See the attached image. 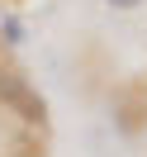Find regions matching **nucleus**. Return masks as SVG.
I'll return each instance as SVG.
<instances>
[{
	"label": "nucleus",
	"mask_w": 147,
	"mask_h": 157,
	"mask_svg": "<svg viewBox=\"0 0 147 157\" xmlns=\"http://www.w3.org/2000/svg\"><path fill=\"white\" fill-rule=\"evenodd\" d=\"M0 105H10L19 119H29V124H43V114H48V105H43V95L29 86V81L19 76V71H0Z\"/></svg>",
	"instance_id": "f257e3e1"
},
{
	"label": "nucleus",
	"mask_w": 147,
	"mask_h": 157,
	"mask_svg": "<svg viewBox=\"0 0 147 157\" xmlns=\"http://www.w3.org/2000/svg\"><path fill=\"white\" fill-rule=\"evenodd\" d=\"M114 119H119L123 133H142V124H147V86H128L114 100Z\"/></svg>",
	"instance_id": "f03ea898"
},
{
	"label": "nucleus",
	"mask_w": 147,
	"mask_h": 157,
	"mask_svg": "<svg viewBox=\"0 0 147 157\" xmlns=\"http://www.w3.org/2000/svg\"><path fill=\"white\" fill-rule=\"evenodd\" d=\"M109 10H138V5H142V0H105Z\"/></svg>",
	"instance_id": "7ed1b4c3"
}]
</instances>
